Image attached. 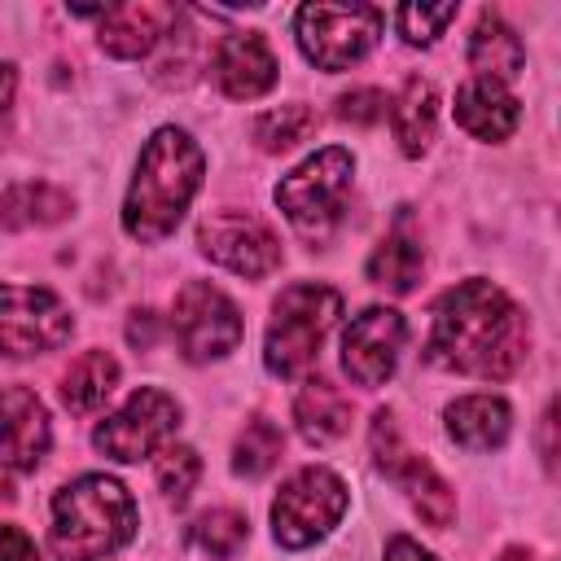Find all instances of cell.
Instances as JSON below:
<instances>
[{
  "mask_svg": "<svg viewBox=\"0 0 561 561\" xmlns=\"http://www.w3.org/2000/svg\"><path fill=\"white\" fill-rule=\"evenodd\" d=\"M368 447H373V460H377V469H381L386 478H390V473H394V465L408 456V447H403V438H399V430H394V416H390V412H377V416H373Z\"/></svg>",
  "mask_w": 561,
  "mask_h": 561,
  "instance_id": "1f68e13d",
  "label": "cell"
},
{
  "mask_svg": "<svg viewBox=\"0 0 561 561\" xmlns=\"http://www.w3.org/2000/svg\"><path fill=\"white\" fill-rule=\"evenodd\" d=\"M136 535V504L118 478L83 473L53 495L48 543L61 561H105Z\"/></svg>",
  "mask_w": 561,
  "mask_h": 561,
  "instance_id": "3957f363",
  "label": "cell"
},
{
  "mask_svg": "<svg viewBox=\"0 0 561 561\" xmlns=\"http://www.w3.org/2000/svg\"><path fill=\"white\" fill-rule=\"evenodd\" d=\"M456 123L478 140H508L522 123V105L504 83L473 75L456 92Z\"/></svg>",
  "mask_w": 561,
  "mask_h": 561,
  "instance_id": "2e32d148",
  "label": "cell"
},
{
  "mask_svg": "<svg viewBox=\"0 0 561 561\" xmlns=\"http://www.w3.org/2000/svg\"><path fill=\"white\" fill-rule=\"evenodd\" d=\"M456 18V4H403L399 13H394V26H399V35L412 44V48H425V44H434L438 35H443V26Z\"/></svg>",
  "mask_w": 561,
  "mask_h": 561,
  "instance_id": "f1b7e54d",
  "label": "cell"
},
{
  "mask_svg": "<svg viewBox=\"0 0 561 561\" xmlns=\"http://www.w3.org/2000/svg\"><path fill=\"white\" fill-rule=\"evenodd\" d=\"M421 267H425V254H421V237L412 232V219L408 210L394 219V228L377 241V250L368 254V280L377 289H390V294H408L416 280H421Z\"/></svg>",
  "mask_w": 561,
  "mask_h": 561,
  "instance_id": "ac0fdd59",
  "label": "cell"
},
{
  "mask_svg": "<svg viewBox=\"0 0 561 561\" xmlns=\"http://www.w3.org/2000/svg\"><path fill=\"white\" fill-rule=\"evenodd\" d=\"M386 561H438L434 552H425L416 539H408V535H394L390 543H386Z\"/></svg>",
  "mask_w": 561,
  "mask_h": 561,
  "instance_id": "836d02e7",
  "label": "cell"
},
{
  "mask_svg": "<svg viewBox=\"0 0 561 561\" xmlns=\"http://www.w3.org/2000/svg\"><path fill=\"white\" fill-rule=\"evenodd\" d=\"M188 539H193V548H202L206 557L228 561V557H237L241 543L250 539V522H245L237 508H210V513H202V517L188 526Z\"/></svg>",
  "mask_w": 561,
  "mask_h": 561,
  "instance_id": "484cf974",
  "label": "cell"
},
{
  "mask_svg": "<svg viewBox=\"0 0 561 561\" xmlns=\"http://www.w3.org/2000/svg\"><path fill=\"white\" fill-rule=\"evenodd\" d=\"M346 504H351L346 482L324 465H307L276 491L272 535L280 548H311L342 522Z\"/></svg>",
  "mask_w": 561,
  "mask_h": 561,
  "instance_id": "8992f818",
  "label": "cell"
},
{
  "mask_svg": "<svg viewBox=\"0 0 561 561\" xmlns=\"http://www.w3.org/2000/svg\"><path fill=\"white\" fill-rule=\"evenodd\" d=\"M171 329H175L184 359H193V364L224 359L241 342V316H237L232 298L224 289H215L210 280H188L175 294Z\"/></svg>",
  "mask_w": 561,
  "mask_h": 561,
  "instance_id": "ba28073f",
  "label": "cell"
},
{
  "mask_svg": "<svg viewBox=\"0 0 561 561\" xmlns=\"http://www.w3.org/2000/svg\"><path fill=\"white\" fill-rule=\"evenodd\" d=\"M280 447H285L280 430H276L267 416H250L245 430H241L237 443H232V473H241V478H263V473L280 460Z\"/></svg>",
  "mask_w": 561,
  "mask_h": 561,
  "instance_id": "d4e9b609",
  "label": "cell"
},
{
  "mask_svg": "<svg viewBox=\"0 0 561 561\" xmlns=\"http://www.w3.org/2000/svg\"><path fill=\"white\" fill-rule=\"evenodd\" d=\"M469 66L478 70V79H495V83H508L522 75L526 66V48L517 39V31L500 18V13H478L473 22V35H469Z\"/></svg>",
  "mask_w": 561,
  "mask_h": 561,
  "instance_id": "d6986e66",
  "label": "cell"
},
{
  "mask_svg": "<svg viewBox=\"0 0 561 561\" xmlns=\"http://www.w3.org/2000/svg\"><path fill=\"white\" fill-rule=\"evenodd\" d=\"M127 337H131L136 346H149V342H153V311H136L131 324H127Z\"/></svg>",
  "mask_w": 561,
  "mask_h": 561,
  "instance_id": "e575fe53",
  "label": "cell"
},
{
  "mask_svg": "<svg viewBox=\"0 0 561 561\" xmlns=\"http://www.w3.org/2000/svg\"><path fill=\"white\" fill-rule=\"evenodd\" d=\"M294 421L307 443H333L351 430V403L333 381L307 377L294 394Z\"/></svg>",
  "mask_w": 561,
  "mask_h": 561,
  "instance_id": "ffe728a7",
  "label": "cell"
},
{
  "mask_svg": "<svg viewBox=\"0 0 561 561\" xmlns=\"http://www.w3.org/2000/svg\"><path fill=\"white\" fill-rule=\"evenodd\" d=\"M175 425H180V403L158 386H140L114 416H105L92 430V443L110 460L131 465V460L149 456L153 447H162L175 434Z\"/></svg>",
  "mask_w": 561,
  "mask_h": 561,
  "instance_id": "30bf717a",
  "label": "cell"
},
{
  "mask_svg": "<svg viewBox=\"0 0 561 561\" xmlns=\"http://www.w3.org/2000/svg\"><path fill=\"white\" fill-rule=\"evenodd\" d=\"M114 386H118V359L110 351H83L61 377V403L70 412L88 416L110 399Z\"/></svg>",
  "mask_w": 561,
  "mask_h": 561,
  "instance_id": "603a6c76",
  "label": "cell"
},
{
  "mask_svg": "<svg viewBox=\"0 0 561 561\" xmlns=\"http://www.w3.org/2000/svg\"><path fill=\"white\" fill-rule=\"evenodd\" d=\"M535 451H539L543 473L561 486V394L543 408V416H539V425H535Z\"/></svg>",
  "mask_w": 561,
  "mask_h": 561,
  "instance_id": "f546056e",
  "label": "cell"
},
{
  "mask_svg": "<svg viewBox=\"0 0 561 561\" xmlns=\"http://www.w3.org/2000/svg\"><path fill=\"white\" fill-rule=\"evenodd\" d=\"M403 342H408V324L394 307H368L359 311L346 333H342V368L355 386L373 390V386H386L399 368V355H403Z\"/></svg>",
  "mask_w": 561,
  "mask_h": 561,
  "instance_id": "7c38bea8",
  "label": "cell"
},
{
  "mask_svg": "<svg viewBox=\"0 0 561 561\" xmlns=\"http://www.w3.org/2000/svg\"><path fill=\"white\" fill-rule=\"evenodd\" d=\"M390 127H394V140L408 158H421L434 140V127H438V92L430 79L412 75L403 83V92L394 96L390 105Z\"/></svg>",
  "mask_w": 561,
  "mask_h": 561,
  "instance_id": "44dd1931",
  "label": "cell"
},
{
  "mask_svg": "<svg viewBox=\"0 0 561 561\" xmlns=\"http://www.w3.org/2000/svg\"><path fill=\"white\" fill-rule=\"evenodd\" d=\"M443 421L451 443H460L465 451H495L513 430V412L500 394H460L447 403Z\"/></svg>",
  "mask_w": 561,
  "mask_h": 561,
  "instance_id": "e0dca14e",
  "label": "cell"
},
{
  "mask_svg": "<svg viewBox=\"0 0 561 561\" xmlns=\"http://www.w3.org/2000/svg\"><path fill=\"white\" fill-rule=\"evenodd\" d=\"M425 359L482 381H504L526 359V316L491 280L469 276L434 302Z\"/></svg>",
  "mask_w": 561,
  "mask_h": 561,
  "instance_id": "6da1fadb",
  "label": "cell"
},
{
  "mask_svg": "<svg viewBox=\"0 0 561 561\" xmlns=\"http://www.w3.org/2000/svg\"><path fill=\"white\" fill-rule=\"evenodd\" d=\"M294 31L311 66L346 70L373 53L381 35V9L377 4H302Z\"/></svg>",
  "mask_w": 561,
  "mask_h": 561,
  "instance_id": "52a82bcc",
  "label": "cell"
},
{
  "mask_svg": "<svg viewBox=\"0 0 561 561\" xmlns=\"http://www.w3.org/2000/svg\"><path fill=\"white\" fill-rule=\"evenodd\" d=\"M153 478H158L162 500L180 508V504L193 495L197 478H202V460H197L193 447H184V443H167V447L158 451V460H153Z\"/></svg>",
  "mask_w": 561,
  "mask_h": 561,
  "instance_id": "83f0119b",
  "label": "cell"
},
{
  "mask_svg": "<svg viewBox=\"0 0 561 561\" xmlns=\"http://www.w3.org/2000/svg\"><path fill=\"white\" fill-rule=\"evenodd\" d=\"M0 298H4V307H0V342H4L9 359L57 351L61 342H70L75 320H70V311L61 307V298L53 289L4 280Z\"/></svg>",
  "mask_w": 561,
  "mask_h": 561,
  "instance_id": "9c48e42d",
  "label": "cell"
},
{
  "mask_svg": "<svg viewBox=\"0 0 561 561\" xmlns=\"http://www.w3.org/2000/svg\"><path fill=\"white\" fill-rule=\"evenodd\" d=\"M390 478L403 486V495H408V504L421 513V522H430L434 530H447V526H451V517H456V495H451V486L443 482V473H438L430 460H421V456L408 451V456L394 465Z\"/></svg>",
  "mask_w": 561,
  "mask_h": 561,
  "instance_id": "7402d4cb",
  "label": "cell"
},
{
  "mask_svg": "<svg viewBox=\"0 0 561 561\" xmlns=\"http://www.w3.org/2000/svg\"><path fill=\"white\" fill-rule=\"evenodd\" d=\"M197 245L210 263L237 272V276H267L276 263H280V241L276 232L250 215V210H215L197 224Z\"/></svg>",
  "mask_w": 561,
  "mask_h": 561,
  "instance_id": "8fae6325",
  "label": "cell"
},
{
  "mask_svg": "<svg viewBox=\"0 0 561 561\" xmlns=\"http://www.w3.org/2000/svg\"><path fill=\"white\" fill-rule=\"evenodd\" d=\"M202 145L184 127H158L149 145L140 149L127 202H123V228L136 241H162L184 219L193 193L202 188Z\"/></svg>",
  "mask_w": 561,
  "mask_h": 561,
  "instance_id": "7a4b0ae2",
  "label": "cell"
},
{
  "mask_svg": "<svg viewBox=\"0 0 561 561\" xmlns=\"http://www.w3.org/2000/svg\"><path fill=\"white\" fill-rule=\"evenodd\" d=\"M0 210H4L0 215L4 228L18 232V228H31V224H57V219H66L75 210V202H70V193H61L53 184L26 180V184H9L4 188V206Z\"/></svg>",
  "mask_w": 561,
  "mask_h": 561,
  "instance_id": "cb8c5ba5",
  "label": "cell"
},
{
  "mask_svg": "<svg viewBox=\"0 0 561 561\" xmlns=\"http://www.w3.org/2000/svg\"><path fill=\"white\" fill-rule=\"evenodd\" d=\"M500 561H530V552H526V548H504Z\"/></svg>",
  "mask_w": 561,
  "mask_h": 561,
  "instance_id": "d590c367",
  "label": "cell"
},
{
  "mask_svg": "<svg viewBox=\"0 0 561 561\" xmlns=\"http://www.w3.org/2000/svg\"><path fill=\"white\" fill-rule=\"evenodd\" d=\"M215 83L232 101H254L276 83V57L259 31H232L215 48Z\"/></svg>",
  "mask_w": 561,
  "mask_h": 561,
  "instance_id": "4fadbf2b",
  "label": "cell"
},
{
  "mask_svg": "<svg viewBox=\"0 0 561 561\" xmlns=\"http://www.w3.org/2000/svg\"><path fill=\"white\" fill-rule=\"evenodd\" d=\"M180 26V9L175 4H110V13L101 18V48L110 57H145L153 53L171 31Z\"/></svg>",
  "mask_w": 561,
  "mask_h": 561,
  "instance_id": "5bb4252c",
  "label": "cell"
},
{
  "mask_svg": "<svg viewBox=\"0 0 561 561\" xmlns=\"http://www.w3.org/2000/svg\"><path fill=\"white\" fill-rule=\"evenodd\" d=\"M48 412L44 403L26 390V386H9L4 390V469L9 473H26L44 460L48 451Z\"/></svg>",
  "mask_w": 561,
  "mask_h": 561,
  "instance_id": "9a60e30c",
  "label": "cell"
},
{
  "mask_svg": "<svg viewBox=\"0 0 561 561\" xmlns=\"http://www.w3.org/2000/svg\"><path fill=\"white\" fill-rule=\"evenodd\" d=\"M351 175H355V158L346 149L329 145V149L311 153L307 162H298L276 184V206L285 210V219L307 241H320L342 219V206H346V193H351Z\"/></svg>",
  "mask_w": 561,
  "mask_h": 561,
  "instance_id": "5b68a950",
  "label": "cell"
},
{
  "mask_svg": "<svg viewBox=\"0 0 561 561\" xmlns=\"http://www.w3.org/2000/svg\"><path fill=\"white\" fill-rule=\"evenodd\" d=\"M250 131H254L259 149H267V153H280V149H294L298 140H307V136L316 131V114H311L307 105H280V110H267V114H259Z\"/></svg>",
  "mask_w": 561,
  "mask_h": 561,
  "instance_id": "4316f807",
  "label": "cell"
},
{
  "mask_svg": "<svg viewBox=\"0 0 561 561\" xmlns=\"http://www.w3.org/2000/svg\"><path fill=\"white\" fill-rule=\"evenodd\" d=\"M0 561H39L35 543L22 535V526H4L0 530Z\"/></svg>",
  "mask_w": 561,
  "mask_h": 561,
  "instance_id": "d6a6232c",
  "label": "cell"
},
{
  "mask_svg": "<svg viewBox=\"0 0 561 561\" xmlns=\"http://www.w3.org/2000/svg\"><path fill=\"white\" fill-rule=\"evenodd\" d=\"M337 118L342 123H355V127H373L386 118V92L377 88H351L337 96Z\"/></svg>",
  "mask_w": 561,
  "mask_h": 561,
  "instance_id": "4dcf8cb0",
  "label": "cell"
},
{
  "mask_svg": "<svg viewBox=\"0 0 561 561\" xmlns=\"http://www.w3.org/2000/svg\"><path fill=\"white\" fill-rule=\"evenodd\" d=\"M342 316V294L320 285V280H298L285 285L272 302V320L263 333V364L272 377H298L320 342L329 337V329Z\"/></svg>",
  "mask_w": 561,
  "mask_h": 561,
  "instance_id": "277c9868",
  "label": "cell"
}]
</instances>
